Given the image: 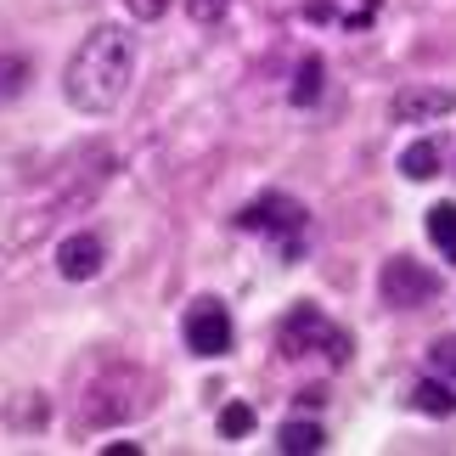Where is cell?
I'll return each instance as SVG.
<instances>
[{
    "label": "cell",
    "instance_id": "obj_1",
    "mask_svg": "<svg viewBox=\"0 0 456 456\" xmlns=\"http://www.w3.org/2000/svg\"><path fill=\"white\" fill-rule=\"evenodd\" d=\"M130 74H135V34H125L118 23H102L79 40V51L68 57V74H62V91L79 113H108L118 108V96L130 91Z\"/></svg>",
    "mask_w": 456,
    "mask_h": 456
},
{
    "label": "cell",
    "instance_id": "obj_2",
    "mask_svg": "<svg viewBox=\"0 0 456 456\" xmlns=\"http://www.w3.org/2000/svg\"><path fill=\"white\" fill-rule=\"evenodd\" d=\"M276 349L282 355H332V361H344L349 355V338L338 327H327V315L315 310V305H293L288 315H282V327H276Z\"/></svg>",
    "mask_w": 456,
    "mask_h": 456
},
{
    "label": "cell",
    "instance_id": "obj_3",
    "mask_svg": "<svg viewBox=\"0 0 456 456\" xmlns=\"http://www.w3.org/2000/svg\"><path fill=\"white\" fill-rule=\"evenodd\" d=\"M378 293H383V305H395V310H417V305L440 299V276L428 265H417V259H389L383 276H378Z\"/></svg>",
    "mask_w": 456,
    "mask_h": 456
},
{
    "label": "cell",
    "instance_id": "obj_4",
    "mask_svg": "<svg viewBox=\"0 0 456 456\" xmlns=\"http://www.w3.org/2000/svg\"><path fill=\"white\" fill-rule=\"evenodd\" d=\"M186 349L191 355H208V361L232 349V315H225V305L198 299L186 310Z\"/></svg>",
    "mask_w": 456,
    "mask_h": 456
},
{
    "label": "cell",
    "instance_id": "obj_5",
    "mask_svg": "<svg viewBox=\"0 0 456 456\" xmlns=\"http://www.w3.org/2000/svg\"><path fill=\"white\" fill-rule=\"evenodd\" d=\"M237 232H271L276 242L305 232V203L299 198H259L237 215Z\"/></svg>",
    "mask_w": 456,
    "mask_h": 456
},
{
    "label": "cell",
    "instance_id": "obj_6",
    "mask_svg": "<svg viewBox=\"0 0 456 456\" xmlns=\"http://www.w3.org/2000/svg\"><path fill=\"white\" fill-rule=\"evenodd\" d=\"M456 108V91H445V85H406V91H395L389 113L395 125H434V118H445Z\"/></svg>",
    "mask_w": 456,
    "mask_h": 456
},
{
    "label": "cell",
    "instance_id": "obj_7",
    "mask_svg": "<svg viewBox=\"0 0 456 456\" xmlns=\"http://www.w3.org/2000/svg\"><path fill=\"white\" fill-rule=\"evenodd\" d=\"M102 265H108V242L96 232H74L57 242V271L68 282H91V276H102Z\"/></svg>",
    "mask_w": 456,
    "mask_h": 456
},
{
    "label": "cell",
    "instance_id": "obj_8",
    "mask_svg": "<svg viewBox=\"0 0 456 456\" xmlns=\"http://www.w3.org/2000/svg\"><path fill=\"white\" fill-rule=\"evenodd\" d=\"M428 242L456 265V203H434L428 208Z\"/></svg>",
    "mask_w": 456,
    "mask_h": 456
},
{
    "label": "cell",
    "instance_id": "obj_9",
    "mask_svg": "<svg viewBox=\"0 0 456 456\" xmlns=\"http://www.w3.org/2000/svg\"><path fill=\"white\" fill-rule=\"evenodd\" d=\"M400 175H406V181H434V175H440V147L411 142L406 152H400Z\"/></svg>",
    "mask_w": 456,
    "mask_h": 456
},
{
    "label": "cell",
    "instance_id": "obj_10",
    "mask_svg": "<svg viewBox=\"0 0 456 456\" xmlns=\"http://www.w3.org/2000/svg\"><path fill=\"white\" fill-rule=\"evenodd\" d=\"M322 445H327V434L315 423H282V434H276V451H288V456H310Z\"/></svg>",
    "mask_w": 456,
    "mask_h": 456
},
{
    "label": "cell",
    "instance_id": "obj_11",
    "mask_svg": "<svg viewBox=\"0 0 456 456\" xmlns=\"http://www.w3.org/2000/svg\"><path fill=\"white\" fill-rule=\"evenodd\" d=\"M411 406H417V411H428V417H451V411H456V395L445 389L440 378H423V383L411 389Z\"/></svg>",
    "mask_w": 456,
    "mask_h": 456
},
{
    "label": "cell",
    "instance_id": "obj_12",
    "mask_svg": "<svg viewBox=\"0 0 456 456\" xmlns=\"http://www.w3.org/2000/svg\"><path fill=\"white\" fill-rule=\"evenodd\" d=\"M28 91V57H12V51H0V108L17 102Z\"/></svg>",
    "mask_w": 456,
    "mask_h": 456
},
{
    "label": "cell",
    "instance_id": "obj_13",
    "mask_svg": "<svg viewBox=\"0 0 456 456\" xmlns=\"http://www.w3.org/2000/svg\"><path fill=\"white\" fill-rule=\"evenodd\" d=\"M293 108H315V96H322V57H305L299 74H293Z\"/></svg>",
    "mask_w": 456,
    "mask_h": 456
},
{
    "label": "cell",
    "instance_id": "obj_14",
    "mask_svg": "<svg viewBox=\"0 0 456 456\" xmlns=\"http://www.w3.org/2000/svg\"><path fill=\"white\" fill-rule=\"evenodd\" d=\"M220 434H225V440H242V434H254V406L232 400V406L220 411Z\"/></svg>",
    "mask_w": 456,
    "mask_h": 456
},
{
    "label": "cell",
    "instance_id": "obj_15",
    "mask_svg": "<svg viewBox=\"0 0 456 456\" xmlns=\"http://www.w3.org/2000/svg\"><path fill=\"white\" fill-rule=\"evenodd\" d=\"M225 12H232V0H186V17H191V23H220Z\"/></svg>",
    "mask_w": 456,
    "mask_h": 456
},
{
    "label": "cell",
    "instance_id": "obj_16",
    "mask_svg": "<svg viewBox=\"0 0 456 456\" xmlns=\"http://www.w3.org/2000/svg\"><path fill=\"white\" fill-rule=\"evenodd\" d=\"M130 12H135V17H147V23H158V17L169 12V0H130Z\"/></svg>",
    "mask_w": 456,
    "mask_h": 456
},
{
    "label": "cell",
    "instance_id": "obj_17",
    "mask_svg": "<svg viewBox=\"0 0 456 456\" xmlns=\"http://www.w3.org/2000/svg\"><path fill=\"white\" fill-rule=\"evenodd\" d=\"M299 406L305 411H322L327 406V389H299Z\"/></svg>",
    "mask_w": 456,
    "mask_h": 456
},
{
    "label": "cell",
    "instance_id": "obj_18",
    "mask_svg": "<svg viewBox=\"0 0 456 456\" xmlns=\"http://www.w3.org/2000/svg\"><path fill=\"white\" fill-rule=\"evenodd\" d=\"M305 17H310V23H332V6H327V0H310Z\"/></svg>",
    "mask_w": 456,
    "mask_h": 456
},
{
    "label": "cell",
    "instance_id": "obj_19",
    "mask_svg": "<svg viewBox=\"0 0 456 456\" xmlns=\"http://www.w3.org/2000/svg\"><path fill=\"white\" fill-rule=\"evenodd\" d=\"M451 372H456V361H451Z\"/></svg>",
    "mask_w": 456,
    "mask_h": 456
}]
</instances>
